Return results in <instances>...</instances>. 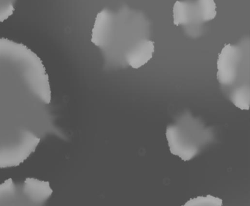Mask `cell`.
I'll use <instances>...</instances> for the list:
<instances>
[{
	"label": "cell",
	"mask_w": 250,
	"mask_h": 206,
	"mask_svg": "<svg viewBox=\"0 0 250 206\" xmlns=\"http://www.w3.org/2000/svg\"><path fill=\"white\" fill-rule=\"evenodd\" d=\"M150 34L149 21L141 12L126 6L106 7L96 15L91 40L100 50L107 68L139 69L155 52Z\"/></svg>",
	"instance_id": "2"
},
{
	"label": "cell",
	"mask_w": 250,
	"mask_h": 206,
	"mask_svg": "<svg viewBox=\"0 0 250 206\" xmlns=\"http://www.w3.org/2000/svg\"><path fill=\"white\" fill-rule=\"evenodd\" d=\"M52 194L48 182L27 178L15 183L9 179L0 184V206H45Z\"/></svg>",
	"instance_id": "5"
},
{
	"label": "cell",
	"mask_w": 250,
	"mask_h": 206,
	"mask_svg": "<svg viewBox=\"0 0 250 206\" xmlns=\"http://www.w3.org/2000/svg\"><path fill=\"white\" fill-rule=\"evenodd\" d=\"M61 134L44 63L26 45L0 37V169L19 166L46 137Z\"/></svg>",
	"instance_id": "1"
},
{
	"label": "cell",
	"mask_w": 250,
	"mask_h": 206,
	"mask_svg": "<svg viewBox=\"0 0 250 206\" xmlns=\"http://www.w3.org/2000/svg\"><path fill=\"white\" fill-rule=\"evenodd\" d=\"M182 206H223V201L218 197L208 195L191 198Z\"/></svg>",
	"instance_id": "7"
},
{
	"label": "cell",
	"mask_w": 250,
	"mask_h": 206,
	"mask_svg": "<svg viewBox=\"0 0 250 206\" xmlns=\"http://www.w3.org/2000/svg\"><path fill=\"white\" fill-rule=\"evenodd\" d=\"M166 135L171 153L184 161L195 158L215 140L213 129L189 112L183 113L168 126Z\"/></svg>",
	"instance_id": "4"
},
{
	"label": "cell",
	"mask_w": 250,
	"mask_h": 206,
	"mask_svg": "<svg viewBox=\"0 0 250 206\" xmlns=\"http://www.w3.org/2000/svg\"><path fill=\"white\" fill-rule=\"evenodd\" d=\"M217 79L227 97L237 108L249 110L250 106V39L226 44L218 55Z\"/></svg>",
	"instance_id": "3"
},
{
	"label": "cell",
	"mask_w": 250,
	"mask_h": 206,
	"mask_svg": "<svg viewBox=\"0 0 250 206\" xmlns=\"http://www.w3.org/2000/svg\"><path fill=\"white\" fill-rule=\"evenodd\" d=\"M17 0H0V22L9 19L15 10Z\"/></svg>",
	"instance_id": "8"
},
{
	"label": "cell",
	"mask_w": 250,
	"mask_h": 206,
	"mask_svg": "<svg viewBox=\"0 0 250 206\" xmlns=\"http://www.w3.org/2000/svg\"><path fill=\"white\" fill-rule=\"evenodd\" d=\"M216 8L214 0L177 1L173 7V24L185 27L189 37H199L203 25L215 19Z\"/></svg>",
	"instance_id": "6"
}]
</instances>
